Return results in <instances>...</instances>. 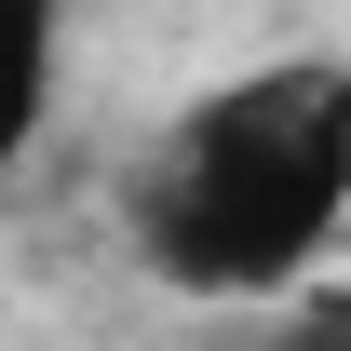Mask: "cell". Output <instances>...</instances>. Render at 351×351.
Here are the masks:
<instances>
[{"label":"cell","instance_id":"obj_1","mask_svg":"<svg viewBox=\"0 0 351 351\" xmlns=\"http://www.w3.org/2000/svg\"><path fill=\"white\" fill-rule=\"evenodd\" d=\"M122 230L176 298H298L351 230V68L270 54L243 82H203L122 176Z\"/></svg>","mask_w":351,"mask_h":351},{"label":"cell","instance_id":"obj_2","mask_svg":"<svg viewBox=\"0 0 351 351\" xmlns=\"http://www.w3.org/2000/svg\"><path fill=\"white\" fill-rule=\"evenodd\" d=\"M54 54H68V0H0V176L27 162L54 108Z\"/></svg>","mask_w":351,"mask_h":351},{"label":"cell","instance_id":"obj_3","mask_svg":"<svg viewBox=\"0 0 351 351\" xmlns=\"http://www.w3.org/2000/svg\"><path fill=\"white\" fill-rule=\"evenodd\" d=\"M284 351H351V298H284Z\"/></svg>","mask_w":351,"mask_h":351}]
</instances>
